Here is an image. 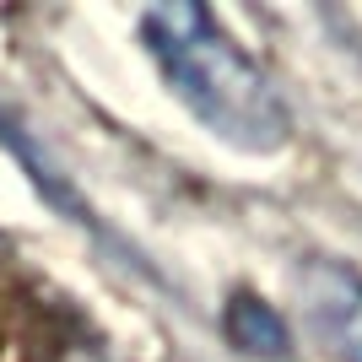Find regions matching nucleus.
Segmentation results:
<instances>
[{"label": "nucleus", "instance_id": "1", "mask_svg": "<svg viewBox=\"0 0 362 362\" xmlns=\"http://www.w3.org/2000/svg\"><path fill=\"white\" fill-rule=\"evenodd\" d=\"M141 38H146L151 60L163 65L173 98L211 136H222L238 151H255V157H271L287 146V103L276 98L265 71L216 28L206 6H189V0L151 6L141 11Z\"/></svg>", "mask_w": 362, "mask_h": 362}, {"label": "nucleus", "instance_id": "2", "mask_svg": "<svg viewBox=\"0 0 362 362\" xmlns=\"http://www.w3.org/2000/svg\"><path fill=\"white\" fill-rule=\"evenodd\" d=\"M298 303L314 346L330 362H362V276L335 259H308L298 271Z\"/></svg>", "mask_w": 362, "mask_h": 362}, {"label": "nucleus", "instance_id": "3", "mask_svg": "<svg viewBox=\"0 0 362 362\" xmlns=\"http://www.w3.org/2000/svg\"><path fill=\"white\" fill-rule=\"evenodd\" d=\"M227 330L238 335V346L259 351V357H281L287 351V330H281V319L255 298H238L233 303V314H227Z\"/></svg>", "mask_w": 362, "mask_h": 362}]
</instances>
